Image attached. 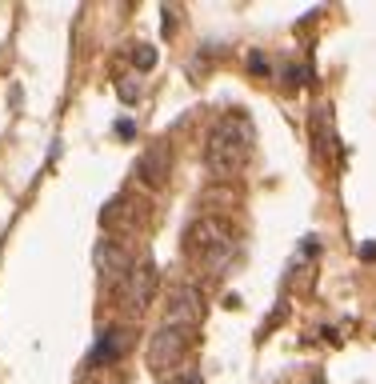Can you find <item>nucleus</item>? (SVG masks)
<instances>
[{
  "label": "nucleus",
  "mask_w": 376,
  "mask_h": 384,
  "mask_svg": "<svg viewBox=\"0 0 376 384\" xmlns=\"http://www.w3.org/2000/svg\"><path fill=\"white\" fill-rule=\"evenodd\" d=\"M252 144H256V124L249 112L228 109L208 124V137H204V164L208 173L220 180H232L249 168L252 161Z\"/></svg>",
  "instance_id": "1"
},
{
  "label": "nucleus",
  "mask_w": 376,
  "mask_h": 384,
  "mask_svg": "<svg viewBox=\"0 0 376 384\" xmlns=\"http://www.w3.org/2000/svg\"><path fill=\"white\" fill-rule=\"evenodd\" d=\"M180 244H184V256L196 264V268L220 273V268H228V261L240 252V228H237L232 216L201 212L196 221H188Z\"/></svg>",
  "instance_id": "2"
},
{
  "label": "nucleus",
  "mask_w": 376,
  "mask_h": 384,
  "mask_svg": "<svg viewBox=\"0 0 376 384\" xmlns=\"http://www.w3.org/2000/svg\"><path fill=\"white\" fill-rule=\"evenodd\" d=\"M116 309L125 312V316H144L152 309V300L161 292V273H156V264L137 256L132 268H128L120 280H116Z\"/></svg>",
  "instance_id": "3"
},
{
  "label": "nucleus",
  "mask_w": 376,
  "mask_h": 384,
  "mask_svg": "<svg viewBox=\"0 0 376 384\" xmlns=\"http://www.w3.org/2000/svg\"><path fill=\"white\" fill-rule=\"evenodd\" d=\"M192 340H196V336L184 333V328L161 324V328L152 333V340H149V368H152V372H161V376L176 372L180 364H184V357H188V348H192Z\"/></svg>",
  "instance_id": "4"
},
{
  "label": "nucleus",
  "mask_w": 376,
  "mask_h": 384,
  "mask_svg": "<svg viewBox=\"0 0 376 384\" xmlns=\"http://www.w3.org/2000/svg\"><path fill=\"white\" fill-rule=\"evenodd\" d=\"M204 297L196 285H176L173 292H168V304H164V321L161 324H173V328H184V333H201L204 324Z\"/></svg>",
  "instance_id": "5"
},
{
  "label": "nucleus",
  "mask_w": 376,
  "mask_h": 384,
  "mask_svg": "<svg viewBox=\"0 0 376 384\" xmlns=\"http://www.w3.org/2000/svg\"><path fill=\"white\" fill-rule=\"evenodd\" d=\"M144 224H149V212L140 209L132 197H113L108 204L101 209V228L104 236H113V240H120V233H144Z\"/></svg>",
  "instance_id": "6"
},
{
  "label": "nucleus",
  "mask_w": 376,
  "mask_h": 384,
  "mask_svg": "<svg viewBox=\"0 0 376 384\" xmlns=\"http://www.w3.org/2000/svg\"><path fill=\"white\" fill-rule=\"evenodd\" d=\"M132 248L125 244V240H113V236H101L96 244H92V268H96V276H101L104 285H116L120 276L132 268Z\"/></svg>",
  "instance_id": "7"
},
{
  "label": "nucleus",
  "mask_w": 376,
  "mask_h": 384,
  "mask_svg": "<svg viewBox=\"0 0 376 384\" xmlns=\"http://www.w3.org/2000/svg\"><path fill=\"white\" fill-rule=\"evenodd\" d=\"M137 180L149 192H161L164 185H168V176H173V149H168V140H156L152 149H144L137 156Z\"/></svg>",
  "instance_id": "8"
},
{
  "label": "nucleus",
  "mask_w": 376,
  "mask_h": 384,
  "mask_svg": "<svg viewBox=\"0 0 376 384\" xmlns=\"http://www.w3.org/2000/svg\"><path fill=\"white\" fill-rule=\"evenodd\" d=\"M128 348H132V328H125V324H108V328H101V336H96V345H92V368H116V360L125 357Z\"/></svg>",
  "instance_id": "9"
},
{
  "label": "nucleus",
  "mask_w": 376,
  "mask_h": 384,
  "mask_svg": "<svg viewBox=\"0 0 376 384\" xmlns=\"http://www.w3.org/2000/svg\"><path fill=\"white\" fill-rule=\"evenodd\" d=\"M316 140L325 144V152L332 161H340V140H337V124H332V109L328 104H316V112H313V144Z\"/></svg>",
  "instance_id": "10"
},
{
  "label": "nucleus",
  "mask_w": 376,
  "mask_h": 384,
  "mask_svg": "<svg viewBox=\"0 0 376 384\" xmlns=\"http://www.w3.org/2000/svg\"><path fill=\"white\" fill-rule=\"evenodd\" d=\"M84 384H125V376H120L116 368H92L84 376Z\"/></svg>",
  "instance_id": "11"
},
{
  "label": "nucleus",
  "mask_w": 376,
  "mask_h": 384,
  "mask_svg": "<svg viewBox=\"0 0 376 384\" xmlns=\"http://www.w3.org/2000/svg\"><path fill=\"white\" fill-rule=\"evenodd\" d=\"M164 384H204L201 372H176V376H168Z\"/></svg>",
  "instance_id": "12"
},
{
  "label": "nucleus",
  "mask_w": 376,
  "mask_h": 384,
  "mask_svg": "<svg viewBox=\"0 0 376 384\" xmlns=\"http://www.w3.org/2000/svg\"><path fill=\"white\" fill-rule=\"evenodd\" d=\"M132 61H137V68H149V64L156 61V52H152L149 44H140V49H137V56H132Z\"/></svg>",
  "instance_id": "13"
},
{
  "label": "nucleus",
  "mask_w": 376,
  "mask_h": 384,
  "mask_svg": "<svg viewBox=\"0 0 376 384\" xmlns=\"http://www.w3.org/2000/svg\"><path fill=\"white\" fill-rule=\"evenodd\" d=\"M116 137H120V140H132V137H137V128H132L128 120H120V124H116Z\"/></svg>",
  "instance_id": "14"
}]
</instances>
